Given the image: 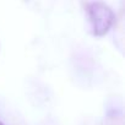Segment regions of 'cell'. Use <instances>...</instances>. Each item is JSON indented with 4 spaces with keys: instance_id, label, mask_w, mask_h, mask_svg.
Instances as JSON below:
<instances>
[{
    "instance_id": "obj_2",
    "label": "cell",
    "mask_w": 125,
    "mask_h": 125,
    "mask_svg": "<svg viewBox=\"0 0 125 125\" xmlns=\"http://www.w3.org/2000/svg\"><path fill=\"white\" fill-rule=\"evenodd\" d=\"M0 125H4V124H3V123H1V121H0Z\"/></svg>"
},
{
    "instance_id": "obj_1",
    "label": "cell",
    "mask_w": 125,
    "mask_h": 125,
    "mask_svg": "<svg viewBox=\"0 0 125 125\" xmlns=\"http://www.w3.org/2000/svg\"><path fill=\"white\" fill-rule=\"evenodd\" d=\"M87 12L92 23L93 34L97 37L105 36L109 32L115 19L113 10L102 1H93L88 4Z\"/></svg>"
}]
</instances>
